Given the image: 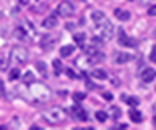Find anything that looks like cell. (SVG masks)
<instances>
[{
    "mask_svg": "<svg viewBox=\"0 0 156 130\" xmlns=\"http://www.w3.org/2000/svg\"><path fill=\"white\" fill-rule=\"evenodd\" d=\"M42 117H44V120H46L47 124L58 125V124L63 122V119H65V111L60 109V107H51V109L44 111Z\"/></svg>",
    "mask_w": 156,
    "mask_h": 130,
    "instance_id": "1",
    "label": "cell"
},
{
    "mask_svg": "<svg viewBox=\"0 0 156 130\" xmlns=\"http://www.w3.org/2000/svg\"><path fill=\"white\" fill-rule=\"evenodd\" d=\"M13 36L20 41H31V37L34 36V28L29 21H24L13 30Z\"/></svg>",
    "mask_w": 156,
    "mask_h": 130,
    "instance_id": "2",
    "label": "cell"
},
{
    "mask_svg": "<svg viewBox=\"0 0 156 130\" xmlns=\"http://www.w3.org/2000/svg\"><path fill=\"white\" fill-rule=\"evenodd\" d=\"M29 91H31L33 98L37 99V101H49L51 99V90H49L44 83H36V81H33Z\"/></svg>",
    "mask_w": 156,
    "mask_h": 130,
    "instance_id": "3",
    "label": "cell"
},
{
    "mask_svg": "<svg viewBox=\"0 0 156 130\" xmlns=\"http://www.w3.org/2000/svg\"><path fill=\"white\" fill-rule=\"evenodd\" d=\"M26 60H28V51L24 47H21V46L12 47V51H10V62L12 64L23 65V64H26Z\"/></svg>",
    "mask_w": 156,
    "mask_h": 130,
    "instance_id": "4",
    "label": "cell"
},
{
    "mask_svg": "<svg viewBox=\"0 0 156 130\" xmlns=\"http://www.w3.org/2000/svg\"><path fill=\"white\" fill-rule=\"evenodd\" d=\"M94 30H96V36L98 37H101L102 41H109L111 36H112V31H114V28H112V25L109 23V20H106L104 23L94 26Z\"/></svg>",
    "mask_w": 156,
    "mask_h": 130,
    "instance_id": "5",
    "label": "cell"
},
{
    "mask_svg": "<svg viewBox=\"0 0 156 130\" xmlns=\"http://www.w3.org/2000/svg\"><path fill=\"white\" fill-rule=\"evenodd\" d=\"M57 15L58 16H63V18H70L73 16V13H75V7H73L72 2H68V0H63L57 5Z\"/></svg>",
    "mask_w": 156,
    "mask_h": 130,
    "instance_id": "6",
    "label": "cell"
},
{
    "mask_svg": "<svg viewBox=\"0 0 156 130\" xmlns=\"http://www.w3.org/2000/svg\"><path fill=\"white\" fill-rule=\"evenodd\" d=\"M55 44H57V37L55 36L46 34V36H41V39H39V46H41L44 51H51Z\"/></svg>",
    "mask_w": 156,
    "mask_h": 130,
    "instance_id": "7",
    "label": "cell"
},
{
    "mask_svg": "<svg viewBox=\"0 0 156 130\" xmlns=\"http://www.w3.org/2000/svg\"><path fill=\"white\" fill-rule=\"evenodd\" d=\"M70 112L73 114V115H75V119H78V120H81V122H86V120H88V114H86V111L85 109H83L81 107V106L80 104H75V106H73V107L70 109Z\"/></svg>",
    "mask_w": 156,
    "mask_h": 130,
    "instance_id": "8",
    "label": "cell"
},
{
    "mask_svg": "<svg viewBox=\"0 0 156 130\" xmlns=\"http://www.w3.org/2000/svg\"><path fill=\"white\" fill-rule=\"evenodd\" d=\"M119 44L124 46V47H133L136 44V41L127 36L125 33H124V30H119Z\"/></svg>",
    "mask_w": 156,
    "mask_h": 130,
    "instance_id": "9",
    "label": "cell"
},
{
    "mask_svg": "<svg viewBox=\"0 0 156 130\" xmlns=\"http://www.w3.org/2000/svg\"><path fill=\"white\" fill-rule=\"evenodd\" d=\"M112 59H114L115 64H127V62L132 60L133 57L130 54H125V52H115V54L112 55Z\"/></svg>",
    "mask_w": 156,
    "mask_h": 130,
    "instance_id": "10",
    "label": "cell"
},
{
    "mask_svg": "<svg viewBox=\"0 0 156 130\" xmlns=\"http://www.w3.org/2000/svg\"><path fill=\"white\" fill-rule=\"evenodd\" d=\"M58 25V21H57V16L55 15H49L44 18V21H42V26L46 28V30H52V28H55Z\"/></svg>",
    "mask_w": 156,
    "mask_h": 130,
    "instance_id": "11",
    "label": "cell"
},
{
    "mask_svg": "<svg viewBox=\"0 0 156 130\" xmlns=\"http://www.w3.org/2000/svg\"><path fill=\"white\" fill-rule=\"evenodd\" d=\"M156 78V70L154 69H145L141 72V80L145 81V83H150V81H153Z\"/></svg>",
    "mask_w": 156,
    "mask_h": 130,
    "instance_id": "12",
    "label": "cell"
},
{
    "mask_svg": "<svg viewBox=\"0 0 156 130\" xmlns=\"http://www.w3.org/2000/svg\"><path fill=\"white\" fill-rule=\"evenodd\" d=\"M106 20H107V18L104 16V13L99 12V10H96V12L91 13V21H93V25H94V26L101 25V23H104Z\"/></svg>",
    "mask_w": 156,
    "mask_h": 130,
    "instance_id": "13",
    "label": "cell"
},
{
    "mask_svg": "<svg viewBox=\"0 0 156 130\" xmlns=\"http://www.w3.org/2000/svg\"><path fill=\"white\" fill-rule=\"evenodd\" d=\"M114 16L117 18V20H120V21H127L130 18V12L122 10V8H115V10H114Z\"/></svg>",
    "mask_w": 156,
    "mask_h": 130,
    "instance_id": "14",
    "label": "cell"
},
{
    "mask_svg": "<svg viewBox=\"0 0 156 130\" xmlns=\"http://www.w3.org/2000/svg\"><path fill=\"white\" fill-rule=\"evenodd\" d=\"M129 117L132 122H135V124H140L141 120H143V115H141L140 111H136V109H130L129 111Z\"/></svg>",
    "mask_w": 156,
    "mask_h": 130,
    "instance_id": "15",
    "label": "cell"
},
{
    "mask_svg": "<svg viewBox=\"0 0 156 130\" xmlns=\"http://www.w3.org/2000/svg\"><path fill=\"white\" fill-rule=\"evenodd\" d=\"M91 76H93V78H96V80H106L107 78V73H106L104 70H101V69H96V70L91 72Z\"/></svg>",
    "mask_w": 156,
    "mask_h": 130,
    "instance_id": "16",
    "label": "cell"
},
{
    "mask_svg": "<svg viewBox=\"0 0 156 130\" xmlns=\"http://www.w3.org/2000/svg\"><path fill=\"white\" fill-rule=\"evenodd\" d=\"M73 51H75V47H73V46H63L60 49V55L62 57H70L73 54Z\"/></svg>",
    "mask_w": 156,
    "mask_h": 130,
    "instance_id": "17",
    "label": "cell"
},
{
    "mask_svg": "<svg viewBox=\"0 0 156 130\" xmlns=\"http://www.w3.org/2000/svg\"><path fill=\"white\" fill-rule=\"evenodd\" d=\"M36 69H37V72H39L42 76L47 75V65L44 64V62H36Z\"/></svg>",
    "mask_w": 156,
    "mask_h": 130,
    "instance_id": "18",
    "label": "cell"
},
{
    "mask_svg": "<svg viewBox=\"0 0 156 130\" xmlns=\"http://www.w3.org/2000/svg\"><path fill=\"white\" fill-rule=\"evenodd\" d=\"M73 39H75V42H76L78 46H83V44H85V39H86V36L83 34V33H76V34L73 36Z\"/></svg>",
    "mask_w": 156,
    "mask_h": 130,
    "instance_id": "19",
    "label": "cell"
},
{
    "mask_svg": "<svg viewBox=\"0 0 156 130\" xmlns=\"http://www.w3.org/2000/svg\"><path fill=\"white\" fill-rule=\"evenodd\" d=\"M20 78V70L18 69H12L10 70V75H8V80L10 81H15V80H18Z\"/></svg>",
    "mask_w": 156,
    "mask_h": 130,
    "instance_id": "20",
    "label": "cell"
},
{
    "mask_svg": "<svg viewBox=\"0 0 156 130\" xmlns=\"http://www.w3.org/2000/svg\"><path fill=\"white\" fill-rule=\"evenodd\" d=\"M52 67H54L55 75H60V72H62V62H60V60H54V62H52Z\"/></svg>",
    "mask_w": 156,
    "mask_h": 130,
    "instance_id": "21",
    "label": "cell"
},
{
    "mask_svg": "<svg viewBox=\"0 0 156 130\" xmlns=\"http://www.w3.org/2000/svg\"><path fill=\"white\" fill-rule=\"evenodd\" d=\"M23 80H24V83L31 85L33 81H34V75H33V72H26V73L23 75Z\"/></svg>",
    "mask_w": 156,
    "mask_h": 130,
    "instance_id": "22",
    "label": "cell"
},
{
    "mask_svg": "<svg viewBox=\"0 0 156 130\" xmlns=\"http://www.w3.org/2000/svg\"><path fill=\"white\" fill-rule=\"evenodd\" d=\"M125 101H127V104H129V106H132V107H135V106H138V104H140L138 98H135V96H130V98H125Z\"/></svg>",
    "mask_w": 156,
    "mask_h": 130,
    "instance_id": "23",
    "label": "cell"
},
{
    "mask_svg": "<svg viewBox=\"0 0 156 130\" xmlns=\"http://www.w3.org/2000/svg\"><path fill=\"white\" fill-rule=\"evenodd\" d=\"M106 119H107V114L104 112V111H98L96 112V120L98 122H106Z\"/></svg>",
    "mask_w": 156,
    "mask_h": 130,
    "instance_id": "24",
    "label": "cell"
},
{
    "mask_svg": "<svg viewBox=\"0 0 156 130\" xmlns=\"http://www.w3.org/2000/svg\"><path fill=\"white\" fill-rule=\"evenodd\" d=\"M85 99V93H73V101L75 103H81Z\"/></svg>",
    "mask_w": 156,
    "mask_h": 130,
    "instance_id": "25",
    "label": "cell"
},
{
    "mask_svg": "<svg viewBox=\"0 0 156 130\" xmlns=\"http://www.w3.org/2000/svg\"><path fill=\"white\" fill-rule=\"evenodd\" d=\"M111 112H112V117H114V119H119V115H120V109H119V107L112 106V107H111Z\"/></svg>",
    "mask_w": 156,
    "mask_h": 130,
    "instance_id": "26",
    "label": "cell"
},
{
    "mask_svg": "<svg viewBox=\"0 0 156 130\" xmlns=\"http://www.w3.org/2000/svg\"><path fill=\"white\" fill-rule=\"evenodd\" d=\"M7 69H8L7 60H5L3 57H0V72H3V70H7Z\"/></svg>",
    "mask_w": 156,
    "mask_h": 130,
    "instance_id": "27",
    "label": "cell"
},
{
    "mask_svg": "<svg viewBox=\"0 0 156 130\" xmlns=\"http://www.w3.org/2000/svg\"><path fill=\"white\" fill-rule=\"evenodd\" d=\"M65 73H67L68 76H70V78H78L76 73H75V72H73L72 69H65Z\"/></svg>",
    "mask_w": 156,
    "mask_h": 130,
    "instance_id": "28",
    "label": "cell"
},
{
    "mask_svg": "<svg viewBox=\"0 0 156 130\" xmlns=\"http://www.w3.org/2000/svg\"><path fill=\"white\" fill-rule=\"evenodd\" d=\"M150 60L153 62V64H156V47H153V51H151V54H150Z\"/></svg>",
    "mask_w": 156,
    "mask_h": 130,
    "instance_id": "29",
    "label": "cell"
},
{
    "mask_svg": "<svg viewBox=\"0 0 156 130\" xmlns=\"http://www.w3.org/2000/svg\"><path fill=\"white\" fill-rule=\"evenodd\" d=\"M148 15L156 16V5H153V7H150V8H148Z\"/></svg>",
    "mask_w": 156,
    "mask_h": 130,
    "instance_id": "30",
    "label": "cell"
},
{
    "mask_svg": "<svg viewBox=\"0 0 156 130\" xmlns=\"http://www.w3.org/2000/svg\"><path fill=\"white\" fill-rule=\"evenodd\" d=\"M20 3H21V5H28L29 0H20Z\"/></svg>",
    "mask_w": 156,
    "mask_h": 130,
    "instance_id": "31",
    "label": "cell"
},
{
    "mask_svg": "<svg viewBox=\"0 0 156 130\" xmlns=\"http://www.w3.org/2000/svg\"><path fill=\"white\" fill-rule=\"evenodd\" d=\"M0 94H3V83L0 81Z\"/></svg>",
    "mask_w": 156,
    "mask_h": 130,
    "instance_id": "32",
    "label": "cell"
}]
</instances>
